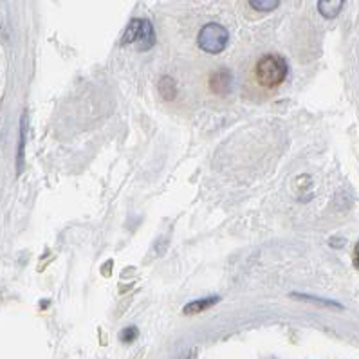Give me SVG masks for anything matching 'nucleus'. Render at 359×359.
<instances>
[{"instance_id": "9", "label": "nucleus", "mask_w": 359, "mask_h": 359, "mask_svg": "<svg viewBox=\"0 0 359 359\" xmlns=\"http://www.w3.org/2000/svg\"><path fill=\"white\" fill-rule=\"evenodd\" d=\"M26 119H27V116H26V114H24V118H22L20 150H18V170H22V165H24V137H26Z\"/></svg>"}, {"instance_id": "7", "label": "nucleus", "mask_w": 359, "mask_h": 359, "mask_svg": "<svg viewBox=\"0 0 359 359\" xmlns=\"http://www.w3.org/2000/svg\"><path fill=\"white\" fill-rule=\"evenodd\" d=\"M251 8L257 9V11H264V13H267V11H273V9L278 8L280 0H250Z\"/></svg>"}, {"instance_id": "5", "label": "nucleus", "mask_w": 359, "mask_h": 359, "mask_svg": "<svg viewBox=\"0 0 359 359\" xmlns=\"http://www.w3.org/2000/svg\"><path fill=\"white\" fill-rule=\"evenodd\" d=\"M345 0H318V11L323 18H336L343 9Z\"/></svg>"}, {"instance_id": "2", "label": "nucleus", "mask_w": 359, "mask_h": 359, "mask_svg": "<svg viewBox=\"0 0 359 359\" xmlns=\"http://www.w3.org/2000/svg\"><path fill=\"white\" fill-rule=\"evenodd\" d=\"M123 46H128V43H137L141 51H147L156 43V33H154L152 24L148 20H132L128 24L127 31L123 34L121 40Z\"/></svg>"}, {"instance_id": "4", "label": "nucleus", "mask_w": 359, "mask_h": 359, "mask_svg": "<svg viewBox=\"0 0 359 359\" xmlns=\"http://www.w3.org/2000/svg\"><path fill=\"white\" fill-rule=\"evenodd\" d=\"M231 83H233V74L229 69H219V71H215L210 76V89L213 90L215 94H219V96H226V94H229V90H231Z\"/></svg>"}, {"instance_id": "10", "label": "nucleus", "mask_w": 359, "mask_h": 359, "mask_svg": "<svg viewBox=\"0 0 359 359\" xmlns=\"http://www.w3.org/2000/svg\"><path fill=\"white\" fill-rule=\"evenodd\" d=\"M135 336H137V330L132 329V327H128V329L123 330L121 339H123V341H127V343H128V341H132V339H134Z\"/></svg>"}, {"instance_id": "1", "label": "nucleus", "mask_w": 359, "mask_h": 359, "mask_svg": "<svg viewBox=\"0 0 359 359\" xmlns=\"http://www.w3.org/2000/svg\"><path fill=\"white\" fill-rule=\"evenodd\" d=\"M287 62L278 55H266L255 64V80L264 89H275L287 78Z\"/></svg>"}, {"instance_id": "8", "label": "nucleus", "mask_w": 359, "mask_h": 359, "mask_svg": "<svg viewBox=\"0 0 359 359\" xmlns=\"http://www.w3.org/2000/svg\"><path fill=\"white\" fill-rule=\"evenodd\" d=\"M161 93H163L166 100H172L175 96V83L172 81V78L165 76L161 80Z\"/></svg>"}, {"instance_id": "3", "label": "nucleus", "mask_w": 359, "mask_h": 359, "mask_svg": "<svg viewBox=\"0 0 359 359\" xmlns=\"http://www.w3.org/2000/svg\"><path fill=\"white\" fill-rule=\"evenodd\" d=\"M229 42V33L220 24H208L199 33V47L210 55H219Z\"/></svg>"}, {"instance_id": "6", "label": "nucleus", "mask_w": 359, "mask_h": 359, "mask_svg": "<svg viewBox=\"0 0 359 359\" xmlns=\"http://www.w3.org/2000/svg\"><path fill=\"white\" fill-rule=\"evenodd\" d=\"M219 300H220L219 296H210V298H201V300L191 302V304H188L187 307H184V314L203 313V311H206V309L213 307V305H215Z\"/></svg>"}]
</instances>
